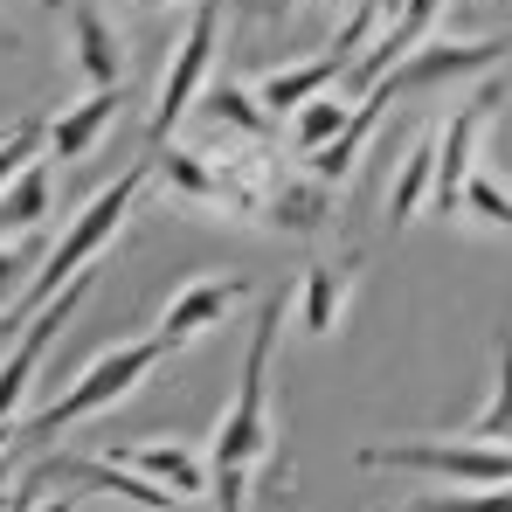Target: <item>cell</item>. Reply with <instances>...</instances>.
I'll return each instance as SVG.
<instances>
[{
	"instance_id": "11",
	"label": "cell",
	"mask_w": 512,
	"mask_h": 512,
	"mask_svg": "<svg viewBox=\"0 0 512 512\" xmlns=\"http://www.w3.org/2000/svg\"><path fill=\"white\" fill-rule=\"evenodd\" d=\"M118 111H125V84H90V97L77 104H63L56 118H42V153L49 160H90L97 153V139L118 125Z\"/></svg>"
},
{
	"instance_id": "32",
	"label": "cell",
	"mask_w": 512,
	"mask_h": 512,
	"mask_svg": "<svg viewBox=\"0 0 512 512\" xmlns=\"http://www.w3.org/2000/svg\"><path fill=\"white\" fill-rule=\"evenodd\" d=\"M333 7H353V0H333Z\"/></svg>"
},
{
	"instance_id": "18",
	"label": "cell",
	"mask_w": 512,
	"mask_h": 512,
	"mask_svg": "<svg viewBox=\"0 0 512 512\" xmlns=\"http://www.w3.org/2000/svg\"><path fill=\"white\" fill-rule=\"evenodd\" d=\"M333 84H346V56L340 49H319V56H305V63L263 70V77H256V97H263L270 118H291L305 97H319V90H333Z\"/></svg>"
},
{
	"instance_id": "30",
	"label": "cell",
	"mask_w": 512,
	"mask_h": 512,
	"mask_svg": "<svg viewBox=\"0 0 512 512\" xmlns=\"http://www.w3.org/2000/svg\"><path fill=\"white\" fill-rule=\"evenodd\" d=\"M35 512H77V499H70V492H56V499H35Z\"/></svg>"
},
{
	"instance_id": "1",
	"label": "cell",
	"mask_w": 512,
	"mask_h": 512,
	"mask_svg": "<svg viewBox=\"0 0 512 512\" xmlns=\"http://www.w3.org/2000/svg\"><path fill=\"white\" fill-rule=\"evenodd\" d=\"M291 319L284 298H256V326L243 346V374H236V402L222 409V423L208 436V499L222 512H250L256 471L277 450V416H270V360H277V326Z\"/></svg>"
},
{
	"instance_id": "4",
	"label": "cell",
	"mask_w": 512,
	"mask_h": 512,
	"mask_svg": "<svg viewBox=\"0 0 512 512\" xmlns=\"http://www.w3.org/2000/svg\"><path fill=\"white\" fill-rule=\"evenodd\" d=\"M90 284H97V270L70 277L42 312H28V319L7 333V353H0V457L14 450V429H21V416H28V395H35V381H42V367H49L56 340L70 333V319L84 312Z\"/></svg>"
},
{
	"instance_id": "19",
	"label": "cell",
	"mask_w": 512,
	"mask_h": 512,
	"mask_svg": "<svg viewBox=\"0 0 512 512\" xmlns=\"http://www.w3.org/2000/svg\"><path fill=\"white\" fill-rule=\"evenodd\" d=\"M56 215V173H49V160L35 153L28 167L14 173L7 187H0V243H21V236H35L42 222Z\"/></svg>"
},
{
	"instance_id": "21",
	"label": "cell",
	"mask_w": 512,
	"mask_h": 512,
	"mask_svg": "<svg viewBox=\"0 0 512 512\" xmlns=\"http://www.w3.org/2000/svg\"><path fill=\"white\" fill-rule=\"evenodd\" d=\"M429 180H436V125L409 139V153L395 160V180H388V236H402L416 215H429Z\"/></svg>"
},
{
	"instance_id": "7",
	"label": "cell",
	"mask_w": 512,
	"mask_h": 512,
	"mask_svg": "<svg viewBox=\"0 0 512 512\" xmlns=\"http://www.w3.org/2000/svg\"><path fill=\"white\" fill-rule=\"evenodd\" d=\"M215 42H222V0H194V14H187V28L173 42L167 70H160V104L146 118V139L153 146H167L173 132H180V118L194 111V97L208 90V77H215Z\"/></svg>"
},
{
	"instance_id": "23",
	"label": "cell",
	"mask_w": 512,
	"mask_h": 512,
	"mask_svg": "<svg viewBox=\"0 0 512 512\" xmlns=\"http://www.w3.org/2000/svg\"><path fill=\"white\" fill-rule=\"evenodd\" d=\"M464 436H478V443H512V340L492 346V395H485V409L464 423Z\"/></svg>"
},
{
	"instance_id": "28",
	"label": "cell",
	"mask_w": 512,
	"mask_h": 512,
	"mask_svg": "<svg viewBox=\"0 0 512 512\" xmlns=\"http://www.w3.org/2000/svg\"><path fill=\"white\" fill-rule=\"evenodd\" d=\"M236 7H243V21H263V28H270V21H277V28L291 21V0H236Z\"/></svg>"
},
{
	"instance_id": "14",
	"label": "cell",
	"mask_w": 512,
	"mask_h": 512,
	"mask_svg": "<svg viewBox=\"0 0 512 512\" xmlns=\"http://www.w3.org/2000/svg\"><path fill=\"white\" fill-rule=\"evenodd\" d=\"M333 222V187L319 173H270V194H263V229L277 236H319Z\"/></svg>"
},
{
	"instance_id": "10",
	"label": "cell",
	"mask_w": 512,
	"mask_h": 512,
	"mask_svg": "<svg viewBox=\"0 0 512 512\" xmlns=\"http://www.w3.org/2000/svg\"><path fill=\"white\" fill-rule=\"evenodd\" d=\"M42 478H63V485H97V492H111V499H125V506L139 512H180L167 485H153V478H139L132 464H118V457H77V450H49L42 464H35Z\"/></svg>"
},
{
	"instance_id": "22",
	"label": "cell",
	"mask_w": 512,
	"mask_h": 512,
	"mask_svg": "<svg viewBox=\"0 0 512 512\" xmlns=\"http://www.w3.org/2000/svg\"><path fill=\"white\" fill-rule=\"evenodd\" d=\"M346 118H353V90L333 84V90H319V97H305L298 111H291V153L305 160L312 146H326L333 132H340Z\"/></svg>"
},
{
	"instance_id": "6",
	"label": "cell",
	"mask_w": 512,
	"mask_h": 512,
	"mask_svg": "<svg viewBox=\"0 0 512 512\" xmlns=\"http://www.w3.org/2000/svg\"><path fill=\"white\" fill-rule=\"evenodd\" d=\"M499 63H512V35H429V42H416L381 84H367L381 104H402V97H416V90H436V84H457V77H485V70H499ZM360 90V97H367Z\"/></svg>"
},
{
	"instance_id": "15",
	"label": "cell",
	"mask_w": 512,
	"mask_h": 512,
	"mask_svg": "<svg viewBox=\"0 0 512 512\" xmlns=\"http://www.w3.org/2000/svg\"><path fill=\"white\" fill-rule=\"evenodd\" d=\"M153 180L173 194V208H187V215H222V167H215V153L208 146H160L153 153Z\"/></svg>"
},
{
	"instance_id": "5",
	"label": "cell",
	"mask_w": 512,
	"mask_h": 512,
	"mask_svg": "<svg viewBox=\"0 0 512 512\" xmlns=\"http://www.w3.org/2000/svg\"><path fill=\"white\" fill-rule=\"evenodd\" d=\"M360 471H409V478H429V485H506L512 443H478L464 429L402 436V443H360Z\"/></svg>"
},
{
	"instance_id": "31",
	"label": "cell",
	"mask_w": 512,
	"mask_h": 512,
	"mask_svg": "<svg viewBox=\"0 0 512 512\" xmlns=\"http://www.w3.org/2000/svg\"><path fill=\"white\" fill-rule=\"evenodd\" d=\"M146 7H180V0H146Z\"/></svg>"
},
{
	"instance_id": "16",
	"label": "cell",
	"mask_w": 512,
	"mask_h": 512,
	"mask_svg": "<svg viewBox=\"0 0 512 512\" xmlns=\"http://www.w3.org/2000/svg\"><path fill=\"white\" fill-rule=\"evenodd\" d=\"M346 305H353V263H312L291 291V326L305 340H333Z\"/></svg>"
},
{
	"instance_id": "9",
	"label": "cell",
	"mask_w": 512,
	"mask_h": 512,
	"mask_svg": "<svg viewBox=\"0 0 512 512\" xmlns=\"http://www.w3.org/2000/svg\"><path fill=\"white\" fill-rule=\"evenodd\" d=\"M250 298H256L250 277H187L167 305H160V326H153V333H160V340L180 353V346L208 340L215 326H229V319H236Z\"/></svg>"
},
{
	"instance_id": "8",
	"label": "cell",
	"mask_w": 512,
	"mask_h": 512,
	"mask_svg": "<svg viewBox=\"0 0 512 512\" xmlns=\"http://www.w3.org/2000/svg\"><path fill=\"white\" fill-rule=\"evenodd\" d=\"M492 104H506V77L485 84L471 104H457L443 125H436V180H429V215H457V194L478 167V146H485V125H492Z\"/></svg>"
},
{
	"instance_id": "12",
	"label": "cell",
	"mask_w": 512,
	"mask_h": 512,
	"mask_svg": "<svg viewBox=\"0 0 512 512\" xmlns=\"http://www.w3.org/2000/svg\"><path fill=\"white\" fill-rule=\"evenodd\" d=\"M111 457H118V464H132L139 478L167 485V492L180 499V506L208 499V450H194V443H180V436H146V443H111Z\"/></svg>"
},
{
	"instance_id": "20",
	"label": "cell",
	"mask_w": 512,
	"mask_h": 512,
	"mask_svg": "<svg viewBox=\"0 0 512 512\" xmlns=\"http://www.w3.org/2000/svg\"><path fill=\"white\" fill-rule=\"evenodd\" d=\"M194 104H201V118H208V139H250V146H263V139H270V125H277V118L263 111L256 84H229V77H222V84H208Z\"/></svg>"
},
{
	"instance_id": "26",
	"label": "cell",
	"mask_w": 512,
	"mask_h": 512,
	"mask_svg": "<svg viewBox=\"0 0 512 512\" xmlns=\"http://www.w3.org/2000/svg\"><path fill=\"white\" fill-rule=\"evenodd\" d=\"M42 153V118H21V125H7V139H0V187L14 180V173L28 167Z\"/></svg>"
},
{
	"instance_id": "27",
	"label": "cell",
	"mask_w": 512,
	"mask_h": 512,
	"mask_svg": "<svg viewBox=\"0 0 512 512\" xmlns=\"http://www.w3.org/2000/svg\"><path fill=\"white\" fill-rule=\"evenodd\" d=\"M21 284H28V256L14 250V243H0V312L21 298Z\"/></svg>"
},
{
	"instance_id": "29",
	"label": "cell",
	"mask_w": 512,
	"mask_h": 512,
	"mask_svg": "<svg viewBox=\"0 0 512 512\" xmlns=\"http://www.w3.org/2000/svg\"><path fill=\"white\" fill-rule=\"evenodd\" d=\"M35 499H42V471L14 478V492H7V506H0V512H35Z\"/></svg>"
},
{
	"instance_id": "13",
	"label": "cell",
	"mask_w": 512,
	"mask_h": 512,
	"mask_svg": "<svg viewBox=\"0 0 512 512\" xmlns=\"http://www.w3.org/2000/svg\"><path fill=\"white\" fill-rule=\"evenodd\" d=\"M63 21H70V49H77V70L90 84H125V28L97 7V0H63Z\"/></svg>"
},
{
	"instance_id": "17",
	"label": "cell",
	"mask_w": 512,
	"mask_h": 512,
	"mask_svg": "<svg viewBox=\"0 0 512 512\" xmlns=\"http://www.w3.org/2000/svg\"><path fill=\"white\" fill-rule=\"evenodd\" d=\"M388 111H395V104H381L374 90H367V97H353V118H346L326 146H312V153H305V173H319L326 187L353 180V167L367 160V146H374V132H381V118H388Z\"/></svg>"
},
{
	"instance_id": "25",
	"label": "cell",
	"mask_w": 512,
	"mask_h": 512,
	"mask_svg": "<svg viewBox=\"0 0 512 512\" xmlns=\"http://www.w3.org/2000/svg\"><path fill=\"white\" fill-rule=\"evenodd\" d=\"M402 512H512V478L506 485H450V492H423Z\"/></svg>"
},
{
	"instance_id": "3",
	"label": "cell",
	"mask_w": 512,
	"mask_h": 512,
	"mask_svg": "<svg viewBox=\"0 0 512 512\" xmlns=\"http://www.w3.org/2000/svg\"><path fill=\"white\" fill-rule=\"evenodd\" d=\"M167 353H173V346L160 340V333H146V340H111V346H97L84 367L70 374V388H63V395H49L42 409H28V416H21V429H14V450H21V443L70 436L77 423L104 416V409H118L125 395H139V388L160 374V360H167Z\"/></svg>"
},
{
	"instance_id": "2",
	"label": "cell",
	"mask_w": 512,
	"mask_h": 512,
	"mask_svg": "<svg viewBox=\"0 0 512 512\" xmlns=\"http://www.w3.org/2000/svg\"><path fill=\"white\" fill-rule=\"evenodd\" d=\"M146 187H153V160L125 167L118 180H111V187H97V194H90L84 208L70 215V229H63V236L49 243V256H42V263L28 270L21 298H14V305L0 312V340H7V333H14V326H21L28 312H42V305H49V298H56V291H63L70 277L97 270V256L111 250V236H118V229L132 222V208H139V194H146Z\"/></svg>"
},
{
	"instance_id": "33",
	"label": "cell",
	"mask_w": 512,
	"mask_h": 512,
	"mask_svg": "<svg viewBox=\"0 0 512 512\" xmlns=\"http://www.w3.org/2000/svg\"><path fill=\"white\" fill-rule=\"evenodd\" d=\"M0 139H7V132H0Z\"/></svg>"
},
{
	"instance_id": "24",
	"label": "cell",
	"mask_w": 512,
	"mask_h": 512,
	"mask_svg": "<svg viewBox=\"0 0 512 512\" xmlns=\"http://www.w3.org/2000/svg\"><path fill=\"white\" fill-rule=\"evenodd\" d=\"M457 215L478 222V229H506L512 236V180H499V173L478 160L471 180H464V194H457Z\"/></svg>"
}]
</instances>
